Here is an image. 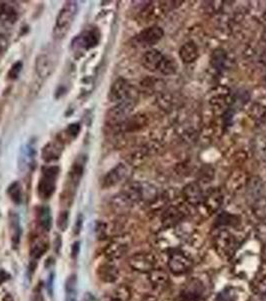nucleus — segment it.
Wrapping results in <instances>:
<instances>
[{
    "instance_id": "f257e3e1",
    "label": "nucleus",
    "mask_w": 266,
    "mask_h": 301,
    "mask_svg": "<svg viewBox=\"0 0 266 301\" xmlns=\"http://www.w3.org/2000/svg\"><path fill=\"white\" fill-rule=\"evenodd\" d=\"M78 5L75 1H67L60 9L53 28V35L56 39H62L68 33L77 14Z\"/></svg>"
},
{
    "instance_id": "f03ea898",
    "label": "nucleus",
    "mask_w": 266,
    "mask_h": 301,
    "mask_svg": "<svg viewBox=\"0 0 266 301\" xmlns=\"http://www.w3.org/2000/svg\"><path fill=\"white\" fill-rule=\"evenodd\" d=\"M58 175H59V167L57 166L45 167L42 170L41 177L39 179L38 186H37L38 195L41 199L47 200L54 194Z\"/></svg>"
},
{
    "instance_id": "7ed1b4c3",
    "label": "nucleus",
    "mask_w": 266,
    "mask_h": 301,
    "mask_svg": "<svg viewBox=\"0 0 266 301\" xmlns=\"http://www.w3.org/2000/svg\"><path fill=\"white\" fill-rule=\"evenodd\" d=\"M238 246L237 239L228 230H220L214 237L215 250L224 259L231 258L237 251Z\"/></svg>"
},
{
    "instance_id": "20e7f679",
    "label": "nucleus",
    "mask_w": 266,
    "mask_h": 301,
    "mask_svg": "<svg viewBox=\"0 0 266 301\" xmlns=\"http://www.w3.org/2000/svg\"><path fill=\"white\" fill-rule=\"evenodd\" d=\"M136 104L135 98H129L122 103L116 104L106 115V123L108 126L116 127L129 118Z\"/></svg>"
},
{
    "instance_id": "39448f33",
    "label": "nucleus",
    "mask_w": 266,
    "mask_h": 301,
    "mask_svg": "<svg viewBox=\"0 0 266 301\" xmlns=\"http://www.w3.org/2000/svg\"><path fill=\"white\" fill-rule=\"evenodd\" d=\"M99 39L100 33L96 27L86 28L73 39L71 48L75 53H84L85 51L95 47L98 44Z\"/></svg>"
},
{
    "instance_id": "423d86ee",
    "label": "nucleus",
    "mask_w": 266,
    "mask_h": 301,
    "mask_svg": "<svg viewBox=\"0 0 266 301\" xmlns=\"http://www.w3.org/2000/svg\"><path fill=\"white\" fill-rule=\"evenodd\" d=\"M108 98L111 103L119 104L129 98H135L134 89L124 78H117L111 85Z\"/></svg>"
},
{
    "instance_id": "0eeeda50",
    "label": "nucleus",
    "mask_w": 266,
    "mask_h": 301,
    "mask_svg": "<svg viewBox=\"0 0 266 301\" xmlns=\"http://www.w3.org/2000/svg\"><path fill=\"white\" fill-rule=\"evenodd\" d=\"M156 256L149 252H139L133 254L128 260V265L132 270L146 274L156 268Z\"/></svg>"
},
{
    "instance_id": "6e6552de",
    "label": "nucleus",
    "mask_w": 266,
    "mask_h": 301,
    "mask_svg": "<svg viewBox=\"0 0 266 301\" xmlns=\"http://www.w3.org/2000/svg\"><path fill=\"white\" fill-rule=\"evenodd\" d=\"M192 264V259L179 250H173L168 258V268L174 275L186 274L191 269Z\"/></svg>"
},
{
    "instance_id": "1a4fd4ad",
    "label": "nucleus",
    "mask_w": 266,
    "mask_h": 301,
    "mask_svg": "<svg viewBox=\"0 0 266 301\" xmlns=\"http://www.w3.org/2000/svg\"><path fill=\"white\" fill-rule=\"evenodd\" d=\"M204 293V287L198 279L189 280L182 288L179 301H200Z\"/></svg>"
},
{
    "instance_id": "9d476101",
    "label": "nucleus",
    "mask_w": 266,
    "mask_h": 301,
    "mask_svg": "<svg viewBox=\"0 0 266 301\" xmlns=\"http://www.w3.org/2000/svg\"><path fill=\"white\" fill-rule=\"evenodd\" d=\"M128 251V243L123 240L114 239L110 241L104 248L103 254L109 261L121 259Z\"/></svg>"
},
{
    "instance_id": "9b49d317",
    "label": "nucleus",
    "mask_w": 266,
    "mask_h": 301,
    "mask_svg": "<svg viewBox=\"0 0 266 301\" xmlns=\"http://www.w3.org/2000/svg\"><path fill=\"white\" fill-rule=\"evenodd\" d=\"M182 196L186 202L192 206L200 205L204 200L203 191L199 184L195 182L189 183L184 186V188L182 189Z\"/></svg>"
},
{
    "instance_id": "f8f14e48",
    "label": "nucleus",
    "mask_w": 266,
    "mask_h": 301,
    "mask_svg": "<svg viewBox=\"0 0 266 301\" xmlns=\"http://www.w3.org/2000/svg\"><path fill=\"white\" fill-rule=\"evenodd\" d=\"M164 35L163 29L159 26H151L142 30L137 36L136 41L144 46H150L157 43Z\"/></svg>"
},
{
    "instance_id": "ddd939ff",
    "label": "nucleus",
    "mask_w": 266,
    "mask_h": 301,
    "mask_svg": "<svg viewBox=\"0 0 266 301\" xmlns=\"http://www.w3.org/2000/svg\"><path fill=\"white\" fill-rule=\"evenodd\" d=\"M128 174V168L125 164H118L113 169H111L104 177L102 187L103 188H110L119 184L122 180L126 178Z\"/></svg>"
},
{
    "instance_id": "4468645a",
    "label": "nucleus",
    "mask_w": 266,
    "mask_h": 301,
    "mask_svg": "<svg viewBox=\"0 0 266 301\" xmlns=\"http://www.w3.org/2000/svg\"><path fill=\"white\" fill-rule=\"evenodd\" d=\"M54 62L47 53H40L35 60V72L41 79H45L50 76L53 71Z\"/></svg>"
},
{
    "instance_id": "2eb2a0df",
    "label": "nucleus",
    "mask_w": 266,
    "mask_h": 301,
    "mask_svg": "<svg viewBox=\"0 0 266 301\" xmlns=\"http://www.w3.org/2000/svg\"><path fill=\"white\" fill-rule=\"evenodd\" d=\"M184 213L176 206L168 207L162 214L161 223L165 229H171L184 219Z\"/></svg>"
},
{
    "instance_id": "dca6fc26",
    "label": "nucleus",
    "mask_w": 266,
    "mask_h": 301,
    "mask_svg": "<svg viewBox=\"0 0 266 301\" xmlns=\"http://www.w3.org/2000/svg\"><path fill=\"white\" fill-rule=\"evenodd\" d=\"M143 184L133 182L126 185L122 192V195L130 204H134L143 201Z\"/></svg>"
},
{
    "instance_id": "f3484780",
    "label": "nucleus",
    "mask_w": 266,
    "mask_h": 301,
    "mask_svg": "<svg viewBox=\"0 0 266 301\" xmlns=\"http://www.w3.org/2000/svg\"><path fill=\"white\" fill-rule=\"evenodd\" d=\"M164 55L157 49H149L142 56V64L149 71H157L161 65Z\"/></svg>"
},
{
    "instance_id": "a211bd4d",
    "label": "nucleus",
    "mask_w": 266,
    "mask_h": 301,
    "mask_svg": "<svg viewBox=\"0 0 266 301\" xmlns=\"http://www.w3.org/2000/svg\"><path fill=\"white\" fill-rule=\"evenodd\" d=\"M8 226H9V234L10 240L13 248H17L19 246L21 240V225L19 216L15 212H10L8 216Z\"/></svg>"
},
{
    "instance_id": "6ab92c4d",
    "label": "nucleus",
    "mask_w": 266,
    "mask_h": 301,
    "mask_svg": "<svg viewBox=\"0 0 266 301\" xmlns=\"http://www.w3.org/2000/svg\"><path fill=\"white\" fill-rule=\"evenodd\" d=\"M97 275L105 283H114L119 277V269L111 261L105 262L98 266Z\"/></svg>"
},
{
    "instance_id": "aec40b11",
    "label": "nucleus",
    "mask_w": 266,
    "mask_h": 301,
    "mask_svg": "<svg viewBox=\"0 0 266 301\" xmlns=\"http://www.w3.org/2000/svg\"><path fill=\"white\" fill-rule=\"evenodd\" d=\"M263 191H264V184L259 177L253 176L248 179L246 183V195L247 198L252 201V203H254L259 198L263 197L262 196Z\"/></svg>"
},
{
    "instance_id": "412c9836",
    "label": "nucleus",
    "mask_w": 266,
    "mask_h": 301,
    "mask_svg": "<svg viewBox=\"0 0 266 301\" xmlns=\"http://www.w3.org/2000/svg\"><path fill=\"white\" fill-rule=\"evenodd\" d=\"M35 150L34 148L27 144L23 146L20 150L19 159H18V167L21 172H27L31 169V166L34 163Z\"/></svg>"
},
{
    "instance_id": "4be33fe9",
    "label": "nucleus",
    "mask_w": 266,
    "mask_h": 301,
    "mask_svg": "<svg viewBox=\"0 0 266 301\" xmlns=\"http://www.w3.org/2000/svg\"><path fill=\"white\" fill-rule=\"evenodd\" d=\"M223 203V196L220 191L212 190L204 197L203 205L208 213H215L219 210Z\"/></svg>"
},
{
    "instance_id": "5701e85b",
    "label": "nucleus",
    "mask_w": 266,
    "mask_h": 301,
    "mask_svg": "<svg viewBox=\"0 0 266 301\" xmlns=\"http://www.w3.org/2000/svg\"><path fill=\"white\" fill-rule=\"evenodd\" d=\"M147 275H148V281L154 288L166 287L170 280L168 272L161 268H154Z\"/></svg>"
},
{
    "instance_id": "b1692460",
    "label": "nucleus",
    "mask_w": 266,
    "mask_h": 301,
    "mask_svg": "<svg viewBox=\"0 0 266 301\" xmlns=\"http://www.w3.org/2000/svg\"><path fill=\"white\" fill-rule=\"evenodd\" d=\"M198 47L194 41H187L180 47L179 56L184 63L194 62L198 58Z\"/></svg>"
},
{
    "instance_id": "393cba45",
    "label": "nucleus",
    "mask_w": 266,
    "mask_h": 301,
    "mask_svg": "<svg viewBox=\"0 0 266 301\" xmlns=\"http://www.w3.org/2000/svg\"><path fill=\"white\" fill-rule=\"evenodd\" d=\"M63 151V147L59 142H50L44 146L42 149V159L45 162H53L60 158L61 153Z\"/></svg>"
},
{
    "instance_id": "a878e982",
    "label": "nucleus",
    "mask_w": 266,
    "mask_h": 301,
    "mask_svg": "<svg viewBox=\"0 0 266 301\" xmlns=\"http://www.w3.org/2000/svg\"><path fill=\"white\" fill-rule=\"evenodd\" d=\"M17 11L13 6L6 3H0V25H10L16 22Z\"/></svg>"
},
{
    "instance_id": "bb28decb",
    "label": "nucleus",
    "mask_w": 266,
    "mask_h": 301,
    "mask_svg": "<svg viewBox=\"0 0 266 301\" xmlns=\"http://www.w3.org/2000/svg\"><path fill=\"white\" fill-rule=\"evenodd\" d=\"M84 165H85V160L82 161L81 158H78L74 162V164L71 168V171L69 172L70 182L74 186V188H76L80 182V179H81V177L83 175V171H84Z\"/></svg>"
},
{
    "instance_id": "cd10ccee",
    "label": "nucleus",
    "mask_w": 266,
    "mask_h": 301,
    "mask_svg": "<svg viewBox=\"0 0 266 301\" xmlns=\"http://www.w3.org/2000/svg\"><path fill=\"white\" fill-rule=\"evenodd\" d=\"M132 297V291L126 284H120L112 291L111 299L115 301H129Z\"/></svg>"
},
{
    "instance_id": "c85d7f7f",
    "label": "nucleus",
    "mask_w": 266,
    "mask_h": 301,
    "mask_svg": "<svg viewBox=\"0 0 266 301\" xmlns=\"http://www.w3.org/2000/svg\"><path fill=\"white\" fill-rule=\"evenodd\" d=\"M7 194L14 204L19 205L22 203L23 193L22 186L19 182H13L12 184H10L7 188Z\"/></svg>"
},
{
    "instance_id": "c756f323",
    "label": "nucleus",
    "mask_w": 266,
    "mask_h": 301,
    "mask_svg": "<svg viewBox=\"0 0 266 301\" xmlns=\"http://www.w3.org/2000/svg\"><path fill=\"white\" fill-rule=\"evenodd\" d=\"M38 219L42 230L48 232L52 226V215L49 207L43 206L40 208L38 213Z\"/></svg>"
},
{
    "instance_id": "7c9ffc66",
    "label": "nucleus",
    "mask_w": 266,
    "mask_h": 301,
    "mask_svg": "<svg viewBox=\"0 0 266 301\" xmlns=\"http://www.w3.org/2000/svg\"><path fill=\"white\" fill-rule=\"evenodd\" d=\"M48 249V244L47 242L43 241V240H36L35 242L32 243V246L30 248V256L32 258V260L36 261L38 259H40L45 252Z\"/></svg>"
},
{
    "instance_id": "2f4dec72",
    "label": "nucleus",
    "mask_w": 266,
    "mask_h": 301,
    "mask_svg": "<svg viewBox=\"0 0 266 301\" xmlns=\"http://www.w3.org/2000/svg\"><path fill=\"white\" fill-rule=\"evenodd\" d=\"M210 61H211L212 66L215 69H217V70L223 69L226 64V61H227V54H226L225 50H223V49L214 50L211 55Z\"/></svg>"
},
{
    "instance_id": "473e14b6",
    "label": "nucleus",
    "mask_w": 266,
    "mask_h": 301,
    "mask_svg": "<svg viewBox=\"0 0 266 301\" xmlns=\"http://www.w3.org/2000/svg\"><path fill=\"white\" fill-rule=\"evenodd\" d=\"M177 68H178V65H177L175 59L164 55V58L159 67V71L165 75H171L176 72Z\"/></svg>"
},
{
    "instance_id": "72a5a7b5",
    "label": "nucleus",
    "mask_w": 266,
    "mask_h": 301,
    "mask_svg": "<svg viewBox=\"0 0 266 301\" xmlns=\"http://www.w3.org/2000/svg\"><path fill=\"white\" fill-rule=\"evenodd\" d=\"M252 210L254 215L260 219H266V198H259L254 203H252Z\"/></svg>"
},
{
    "instance_id": "f704fd0d",
    "label": "nucleus",
    "mask_w": 266,
    "mask_h": 301,
    "mask_svg": "<svg viewBox=\"0 0 266 301\" xmlns=\"http://www.w3.org/2000/svg\"><path fill=\"white\" fill-rule=\"evenodd\" d=\"M253 291L255 295L266 298V276L261 277L253 285Z\"/></svg>"
},
{
    "instance_id": "c9c22d12",
    "label": "nucleus",
    "mask_w": 266,
    "mask_h": 301,
    "mask_svg": "<svg viewBox=\"0 0 266 301\" xmlns=\"http://www.w3.org/2000/svg\"><path fill=\"white\" fill-rule=\"evenodd\" d=\"M95 233L98 240L106 239L108 235V226L104 222H98L95 227Z\"/></svg>"
},
{
    "instance_id": "e433bc0d",
    "label": "nucleus",
    "mask_w": 266,
    "mask_h": 301,
    "mask_svg": "<svg viewBox=\"0 0 266 301\" xmlns=\"http://www.w3.org/2000/svg\"><path fill=\"white\" fill-rule=\"evenodd\" d=\"M216 301H235V292L231 288H227L217 295Z\"/></svg>"
},
{
    "instance_id": "4c0bfd02",
    "label": "nucleus",
    "mask_w": 266,
    "mask_h": 301,
    "mask_svg": "<svg viewBox=\"0 0 266 301\" xmlns=\"http://www.w3.org/2000/svg\"><path fill=\"white\" fill-rule=\"evenodd\" d=\"M69 221V215L67 211H63L59 214L57 218V226L61 231H65L68 227V222Z\"/></svg>"
},
{
    "instance_id": "58836bf2",
    "label": "nucleus",
    "mask_w": 266,
    "mask_h": 301,
    "mask_svg": "<svg viewBox=\"0 0 266 301\" xmlns=\"http://www.w3.org/2000/svg\"><path fill=\"white\" fill-rule=\"evenodd\" d=\"M22 68H23V63L21 61L15 62L8 71V77L10 79H16L19 76Z\"/></svg>"
},
{
    "instance_id": "ea45409f",
    "label": "nucleus",
    "mask_w": 266,
    "mask_h": 301,
    "mask_svg": "<svg viewBox=\"0 0 266 301\" xmlns=\"http://www.w3.org/2000/svg\"><path fill=\"white\" fill-rule=\"evenodd\" d=\"M77 291V277L76 275H70L65 282V292Z\"/></svg>"
},
{
    "instance_id": "a19ab883",
    "label": "nucleus",
    "mask_w": 266,
    "mask_h": 301,
    "mask_svg": "<svg viewBox=\"0 0 266 301\" xmlns=\"http://www.w3.org/2000/svg\"><path fill=\"white\" fill-rule=\"evenodd\" d=\"M234 219V217L233 216H231V215H229V214H227V213H222L221 215H219V217H218V219H217V223L219 224V225H229V224H231Z\"/></svg>"
},
{
    "instance_id": "79ce46f5",
    "label": "nucleus",
    "mask_w": 266,
    "mask_h": 301,
    "mask_svg": "<svg viewBox=\"0 0 266 301\" xmlns=\"http://www.w3.org/2000/svg\"><path fill=\"white\" fill-rule=\"evenodd\" d=\"M79 132H80V126H79V124H72L66 130V133L69 135V137H71L73 139L78 136Z\"/></svg>"
},
{
    "instance_id": "37998d69",
    "label": "nucleus",
    "mask_w": 266,
    "mask_h": 301,
    "mask_svg": "<svg viewBox=\"0 0 266 301\" xmlns=\"http://www.w3.org/2000/svg\"><path fill=\"white\" fill-rule=\"evenodd\" d=\"M257 237L261 242H266V224H260L256 229Z\"/></svg>"
},
{
    "instance_id": "c03bdc74",
    "label": "nucleus",
    "mask_w": 266,
    "mask_h": 301,
    "mask_svg": "<svg viewBox=\"0 0 266 301\" xmlns=\"http://www.w3.org/2000/svg\"><path fill=\"white\" fill-rule=\"evenodd\" d=\"M8 46V38L3 33L0 32V53H3Z\"/></svg>"
},
{
    "instance_id": "a18cd8bd",
    "label": "nucleus",
    "mask_w": 266,
    "mask_h": 301,
    "mask_svg": "<svg viewBox=\"0 0 266 301\" xmlns=\"http://www.w3.org/2000/svg\"><path fill=\"white\" fill-rule=\"evenodd\" d=\"M82 225H83V218H82V215H80V216H78L75 226H74V234L75 235H78L81 232Z\"/></svg>"
},
{
    "instance_id": "49530a36",
    "label": "nucleus",
    "mask_w": 266,
    "mask_h": 301,
    "mask_svg": "<svg viewBox=\"0 0 266 301\" xmlns=\"http://www.w3.org/2000/svg\"><path fill=\"white\" fill-rule=\"evenodd\" d=\"M79 252H80V243L78 241H76V242L73 243V245L71 247V256H72V258L76 259Z\"/></svg>"
},
{
    "instance_id": "de8ad7c7",
    "label": "nucleus",
    "mask_w": 266,
    "mask_h": 301,
    "mask_svg": "<svg viewBox=\"0 0 266 301\" xmlns=\"http://www.w3.org/2000/svg\"><path fill=\"white\" fill-rule=\"evenodd\" d=\"M65 301H77V291L66 292Z\"/></svg>"
},
{
    "instance_id": "09e8293b",
    "label": "nucleus",
    "mask_w": 266,
    "mask_h": 301,
    "mask_svg": "<svg viewBox=\"0 0 266 301\" xmlns=\"http://www.w3.org/2000/svg\"><path fill=\"white\" fill-rule=\"evenodd\" d=\"M8 279H9V274L6 271H4L3 269L0 270V285L3 284Z\"/></svg>"
},
{
    "instance_id": "8fccbe9b",
    "label": "nucleus",
    "mask_w": 266,
    "mask_h": 301,
    "mask_svg": "<svg viewBox=\"0 0 266 301\" xmlns=\"http://www.w3.org/2000/svg\"><path fill=\"white\" fill-rule=\"evenodd\" d=\"M61 244H62V241H61V238L60 236H57L54 240V251L58 254L60 252V249H61Z\"/></svg>"
},
{
    "instance_id": "3c124183",
    "label": "nucleus",
    "mask_w": 266,
    "mask_h": 301,
    "mask_svg": "<svg viewBox=\"0 0 266 301\" xmlns=\"http://www.w3.org/2000/svg\"><path fill=\"white\" fill-rule=\"evenodd\" d=\"M140 301H158V298H157L155 295L148 293V294H145V295L140 299Z\"/></svg>"
},
{
    "instance_id": "603ef678",
    "label": "nucleus",
    "mask_w": 266,
    "mask_h": 301,
    "mask_svg": "<svg viewBox=\"0 0 266 301\" xmlns=\"http://www.w3.org/2000/svg\"><path fill=\"white\" fill-rule=\"evenodd\" d=\"M263 18H264V20H265V22H266V11H265V13H264V15H263Z\"/></svg>"
},
{
    "instance_id": "864d4df0",
    "label": "nucleus",
    "mask_w": 266,
    "mask_h": 301,
    "mask_svg": "<svg viewBox=\"0 0 266 301\" xmlns=\"http://www.w3.org/2000/svg\"><path fill=\"white\" fill-rule=\"evenodd\" d=\"M110 301H115V300H112V299H111V300H110Z\"/></svg>"
}]
</instances>
